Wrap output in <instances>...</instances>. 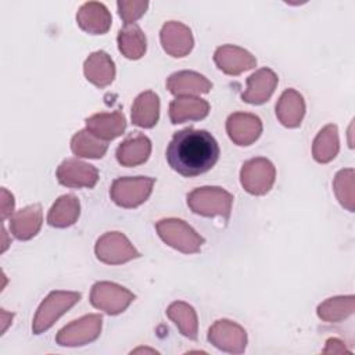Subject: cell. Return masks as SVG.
I'll use <instances>...</instances> for the list:
<instances>
[{
	"instance_id": "cell-1",
	"label": "cell",
	"mask_w": 355,
	"mask_h": 355,
	"mask_svg": "<svg viewBox=\"0 0 355 355\" xmlns=\"http://www.w3.org/2000/svg\"><path fill=\"white\" fill-rule=\"evenodd\" d=\"M219 158L215 137L202 129L176 132L166 147V161L178 173L191 178L209 171Z\"/></svg>"
},
{
	"instance_id": "cell-2",
	"label": "cell",
	"mask_w": 355,
	"mask_h": 355,
	"mask_svg": "<svg viewBox=\"0 0 355 355\" xmlns=\"http://www.w3.org/2000/svg\"><path fill=\"white\" fill-rule=\"evenodd\" d=\"M233 196L222 187H198L187 194L189 208L201 216H222L229 219Z\"/></svg>"
},
{
	"instance_id": "cell-3",
	"label": "cell",
	"mask_w": 355,
	"mask_h": 355,
	"mask_svg": "<svg viewBox=\"0 0 355 355\" xmlns=\"http://www.w3.org/2000/svg\"><path fill=\"white\" fill-rule=\"evenodd\" d=\"M155 229L164 243L183 254L198 252L205 241L190 225L176 218L158 220Z\"/></svg>"
},
{
	"instance_id": "cell-4",
	"label": "cell",
	"mask_w": 355,
	"mask_h": 355,
	"mask_svg": "<svg viewBox=\"0 0 355 355\" xmlns=\"http://www.w3.org/2000/svg\"><path fill=\"white\" fill-rule=\"evenodd\" d=\"M80 300V294L75 291H51L40 304L32 322V331L40 334L49 330L55 320L71 309Z\"/></svg>"
},
{
	"instance_id": "cell-5",
	"label": "cell",
	"mask_w": 355,
	"mask_h": 355,
	"mask_svg": "<svg viewBox=\"0 0 355 355\" xmlns=\"http://www.w3.org/2000/svg\"><path fill=\"white\" fill-rule=\"evenodd\" d=\"M154 178H118L112 182L110 189L111 200L122 208H136L143 204L151 194Z\"/></svg>"
},
{
	"instance_id": "cell-6",
	"label": "cell",
	"mask_w": 355,
	"mask_h": 355,
	"mask_svg": "<svg viewBox=\"0 0 355 355\" xmlns=\"http://www.w3.org/2000/svg\"><path fill=\"white\" fill-rule=\"evenodd\" d=\"M276 179L273 164L263 157H257L245 161L240 171V182L244 190L254 196L266 194Z\"/></svg>"
},
{
	"instance_id": "cell-7",
	"label": "cell",
	"mask_w": 355,
	"mask_h": 355,
	"mask_svg": "<svg viewBox=\"0 0 355 355\" xmlns=\"http://www.w3.org/2000/svg\"><path fill=\"white\" fill-rule=\"evenodd\" d=\"M133 293L111 282H98L92 287L90 291L92 305L108 315H118L123 312L133 302Z\"/></svg>"
},
{
	"instance_id": "cell-8",
	"label": "cell",
	"mask_w": 355,
	"mask_h": 355,
	"mask_svg": "<svg viewBox=\"0 0 355 355\" xmlns=\"http://www.w3.org/2000/svg\"><path fill=\"white\" fill-rule=\"evenodd\" d=\"M101 315L92 313L79 318L64 326L55 336V341L61 347H80L94 341L101 331Z\"/></svg>"
},
{
	"instance_id": "cell-9",
	"label": "cell",
	"mask_w": 355,
	"mask_h": 355,
	"mask_svg": "<svg viewBox=\"0 0 355 355\" xmlns=\"http://www.w3.org/2000/svg\"><path fill=\"white\" fill-rule=\"evenodd\" d=\"M96 257L108 265H119L140 257L129 239L119 232H107L96 243Z\"/></svg>"
},
{
	"instance_id": "cell-10",
	"label": "cell",
	"mask_w": 355,
	"mask_h": 355,
	"mask_svg": "<svg viewBox=\"0 0 355 355\" xmlns=\"http://www.w3.org/2000/svg\"><path fill=\"white\" fill-rule=\"evenodd\" d=\"M208 341L220 351L241 354L247 347V333L236 322L220 319L209 327Z\"/></svg>"
},
{
	"instance_id": "cell-11",
	"label": "cell",
	"mask_w": 355,
	"mask_h": 355,
	"mask_svg": "<svg viewBox=\"0 0 355 355\" xmlns=\"http://www.w3.org/2000/svg\"><path fill=\"white\" fill-rule=\"evenodd\" d=\"M57 180L67 187H94L98 180L96 166L76 158L64 159L57 168Z\"/></svg>"
},
{
	"instance_id": "cell-12",
	"label": "cell",
	"mask_w": 355,
	"mask_h": 355,
	"mask_svg": "<svg viewBox=\"0 0 355 355\" xmlns=\"http://www.w3.org/2000/svg\"><path fill=\"white\" fill-rule=\"evenodd\" d=\"M226 132L237 146L252 144L262 133L261 119L250 112H234L226 121Z\"/></svg>"
},
{
	"instance_id": "cell-13",
	"label": "cell",
	"mask_w": 355,
	"mask_h": 355,
	"mask_svg": "<svg viewBox=\"0 0 355 355\" xmlns=\"http://www.w3.org/2000/svg\"><path fill=\"white\" fill-rule=\"evenodd\" d=\"M159 39L162 49L169 55L176 58L187 55L194 46V39L190 28L178 21H169L164 24Z\"/></svg>"
},
{
	"instance_id": "cell-14",
	"label": "cell",
	"mask_w": 355,
	"mask_h": 355,
	"mask_svg": "<svg viewBox=\"0 0 355 355\" xmlns=\"http://www.w3.org/2000/svg\"><path fill=\"white\" fill-rule=\"evenodd\" d=\"M214 61L216 67L227 75H240L257 65V60L250 51L233 44L218 47L214 54Z\"/></svg>"
},
{
	"instance_id": "cell-15",
	"label": "cell",
	"mask_w": 355,
	"mask_h": 355,
	"mask_svg": "<svg viewBox=\"0 0 355 355\" xmlns=\"http://www.w3.org/2000/svg\"><path fill=\"white\" fill-rule=\"evenodd\" d=\"M279 78L269 68H261L247 78V89L241 93L243 101L254 105L263 104L270 98Z\"/></svg>"
},
{
	"instance_id": "cell-16",
	"label": "cell",
	"mask_w": 355,
	"mask_h": 355,
	"mask_svg": "<svg viewBox=\"0 0 355 355\" xmlns=\"http://www.w3.org/2000/svg\"><path fill=\"white\" fill-rule=\"evenodd\" d=\"M76 22L82 31L90 35H104L111 26L112 17L103 3L87 1L78 10Z\"/></svg>"
},
{
	"instance_id": "cell-17",
	"label": "cell",
	"mask_w": 355,
	"mask_h": 355,
	"mask_svg": "<svg viewBox=\"0 0 355 355\" xmlns=\"http://www.w3.org/2000/svg\"><path fill=\"white\" fill-rule=\"evenodd\" d=\"M166 89L176 97L197 96L208 93L212 89V83L198 72L179 71L168 78Z\"/></svg>"
},
{
	"instance_id": "cell-18",
	"label": "cell",
	"mask_w": 355,
	"mask_h": 355,
	"mask_svg": "<svg viewBox=\"0 0 355 355\" xmlns=\"http://www.w3.org/2000/svg\"><path fill=\"white\" fill-rule=\"evenodd\" d=\"M42 222L43 212L40 204L28 205L10 216V230L15 239L29 240L39 233Z\"/></svg>"
},
{
	"instance_id": "cell-19",
	"label": "cell",
	"mask_w": 355,
	"mask_h": 355,
	"mask_svg": "<svg viewBox=\"0 0 355 355\" xmlns=\"http://www.w3.org/2000/svg\"><path fill=\"white\" fill-rule=\"evenodd\" d=\"M209 112L207 100L197 96H180L169 104V118L172 123H182L186 121H200Z\"/></svg>"
},
{
	"instance_id": "cell-20",
	"label": "cell",
	"mask_w": 355,
	"mask_h": 355,
	"mask_svg": "<svg viewBox=\"0 0 355 355\" xmlns=\"http://www.w3.org/2000/svg\"><path fill=\"white\" fill-rule=\"evenodd\" d=\"M151 154V141L141 133L126 137L116 148L115 155L123 166H137L144 164Z\"/></svg>"
},
{
	"instance_id": "cell-21",
	"label": "cell",
	"mask_w": 355,
	"mask_h": 355,
	"mask_svg": "<svg viewBox=\"0 0 355 355\" xmlns=\"http://www.w3.org/2000/svg\"><path fill=\"white\" fill-rule=\"evenodd\" d=\"M83 73L94 86L105 87L111 85L115 78V65L105 51H94L86 58Z\"/></svg>"
},
{
	"instance_id": "cell-22",
	"label": "cell",
	"mask_w": 355,
	"mask_h": 355,
	"mask_svg": "<svg viewBox=\"0 0 355 355\" xmlns=\"http://www.w3.org/2000/svg\"><path fill=\"white\" fill-rule=\"evenodd\" d=\"M126 128V119L121 111L100 112L86 119V129L97 137L110 141L121 136Z\"/></svg>"
},
{
	"instance_id": "cell-23",
	"label": "cell",
	"mask_w": 355,
	"mask_h": 355,
	"mask_svg": "<svg viewBox=\"0 0 355 355\" xmlns=\"http://www.w3.org/2000/svg\"><path fill=\"white\" fill-rule=\"evenodd\" d=\"M305 115L304 97L294 89H287L282 93L276 103V116L286 128H297Z\"/></svg>"
},
{
	"instance_id": "cell-24",
	"label": "cell",
	"mask_w": 355,
	"mask_h": 355,
	"mask_svg": "<svg viewBox=\"0 0 355 355\" xmlns=\"http://www.w3.org/2000/svg\"><path fill=\"white\" fill-rule=\"evenodd\" d=\"M159 116V98L151 92L140 93L132 104V122L140 128H153Z\"/></svg>"
},
{
	"instance_id": "cell-25",
	"label": "cell",
	"mask_w": 355,
	"mask_h": 355,
	"mask_svg": "<svg viewBox=\"0 0 355 355\" xmlns=\"http://www.w3.org/2000/svg\"><path fill=\"white\" fill-rule=\"evenodd\" d=\"M80 214V204L76 196L64 194L50 208L47 223L53 227H68L73 225Z\"/></svg>"
},
{
	"instance_id": "cell-26",
	"label": "cell",
	"mask_w": 355,
	"mask_h": 355,
	"mask_svg": "<svg viewBox=\"0 0 355 355\" xmlns=\"http://www.w3.org/2000/svg\"><path fill=\"white\" fill-rule=\"evenodd\" d=\"M118 49L129 60H139L147 49L146 35L139 25H125L118 33Z\"/></svg>"
},
{
	"instance_id": "cell-27",
	"label": "cell",
	"mask_w": 355,
	"mask_h": 355,
	"mask_svg": "<svg viewBox=\"0 0 355 355\" xmlns=\"http://www.w3.org/2000/svg\"><path fill=\"white\" fill-rule=\"evenodd\" d=\"M166 315L176 324L179 331L184 337L190 340H197L198 322H197V313L191 305L183 301H175L168 306Z\"/></svg>"
},
{
	"instance_id": "cell-28",
	"label": "cell",
	"mask_w": 355,
	"mask_h": 355,
	"mask_svg": "<svg viewBox=\"0 0 355 355\" xmlns=\"http://www.w3.org/2000/svg\"><path fill=\"white\" fill-rule=\"evenodd\" d=\"M340 148L338 141V130L337 126L333 123L326 125L320 132L316 135L313 144H312V155L315 161L320 164L330 162L336 158Z\"/></svg>"
},
{
	"instance_id": "cell-29",
	"label": "cell",
	"mask_w": 355,
	"mask_h": 355,
	"mask_svg": "<svg viewBox=\"0 0 355 355\" xmlns=\"http://www.w3.org/2000/svg\"><path fill=\"white\" fill-rule=\"evenodd\" d=\"M107 148L108 141L97 137L87 129L79 130L71 140L72 153L83 158H101L107 153Z\"/></svg>"
},
{
	"instance_id": "cell-30",
	"label": "cell",
	"mask_w": 355,
	"mask_h": 355,
	"mask_svg": "<svg viewBox=\"0 0 355 355\" xmlns=\"http://www.w3.org/2000/svg\"><path fill=\"white\" fill-rule=\"evenodd\" d=\"M355 308L354 295H340L327 298L318 306V316L329 323H337L352 315Z\"/></svg>"
},
{
	"instance_id": "cell-31",
	"label": "cell",
	"mask_w": 355,
	"mask_h": 355,
	"mask_svg": "<svg viewBox=\"0 0 355 355\" xmlns=\"http://www.w3.org/2000/svg\"><path fill=\"white\" fill-rule=\"evenodd\" d=\"M355 173L352 168L341 169L337 172L334 180H333V189L334 193L340 201V204L347 208L349 212H354L355 209V182H354Z\"/></svg>"
},
{
	"instance_id": "cell-32",
	"label": "cell",
	"mask_w": 355,
	"mask_h": 355,
	"mask_svg": "<svg viewBox=\"0 0 355 355\" xmlns=\"http://www.w3.org/2000/svg\"><path fill=\"white\" fill-rule=\"evenodd\" d=\"M118 14L125 25H132L147 10L148 1H118Z\"/></svg>"
},
{
	"instance_id": "cell-33",
	"label": "cell",
	"mask_w": 355,
	"mask_h": 355,
	"mask_svg": "<svg viewBox=\"0 0 355 355\" xmlns=\"http://www.w3.org/2000/svg\"><path fill=\"white\" fill-rule=\"evenodd\" d=\"M14 211V197L7 189H1V218L6 219L8 216H12Z\"/></svg>"
},
{
	"instance_id": "cell-34",
	"label": "cell",
	"mask_w": 355,
	"mask_h": 355,
	"mask_svg": "<svg viewBox=\"0 0 355 355\" xmlns=\"http://www.w3.org/2000/svg\"><path fill=\"white\" fill-rule=\"evenodd\" d=\"M327 347L324 348V354H329V352H333V354H337V352H348L344 347V344L340 341V340H336V338H330L327 340Z\"/></svg>"
}]
</instances>
